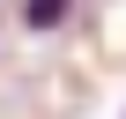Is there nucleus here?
<instances>
[{"label": "nucleus", "mask_w": 126, "mask_h": 119, "mask_svg": "<svg viewBox=\"0 0 126 119\" xmlns=\"http://www.w3.org/2000/svg\"><path fill=\"white\" fill-rule=\"evenodd\" d=\"M67 15H74V0H22V22L30 30H59Z\"/></svg>", "instance_id": "f257e3e1"}]
</instances>
